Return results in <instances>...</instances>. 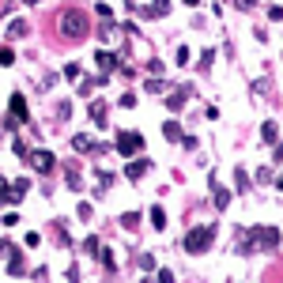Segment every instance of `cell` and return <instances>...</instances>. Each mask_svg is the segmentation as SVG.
I'll list each match as a JSON object with an SVG mask.
<instances>
[{
	"label": "cell",
	"instance_id": "1",
	"mask_svg": "<svg viewBox=\"0 0 283 283\" xmlns=\"http://www.w3.org/2000/svg\"><path fill=\"white\" fill-rule=\"evenodd\" d=\"M211 238H216V223H208V227H193L185 234V253H208L211 249Z\"/></svg>",
	"mask_w": 283,
	"mask_h": 283
},
{
	"label": "cell",
	"instance_id": "2",
	"mask_svg": "<svg viewBox=\"0 0 283 283\" xmlns=\"http://www.w3.org/2000/svg\"><path fill=\"white\" fill-rule=\"evenodd\" d=\"M61 31H64V38H72V42L87 38V15L80 12V8H68V12H61Z\"/></svg>",
	"mask_w": 283,
	"mask_h": 283
},
{
	"label": "cell",
	"instance_id": "3",
	"mask_svg": "<svg viewBox=\"0 0 283 283\" xmlns=\"http://www.w3.org/2000/svg\"><path fill=\"white\" fill-rule=\"evenodd\" d=\"M31 121V113H27V99L23 95H12V99H8V121H4V129H19V125H27Z\"/></svg>",
	"mask_w": 283,
	"mask_h": 283
},
{
	"label": "cell",
	"instance_id": "4",
	"mask_svg": "<svg viewBox=\"0 0 283 283\" xmlns=\"http://www.w3.org/2000/svg\"><path fill=\"white\" fill-rule=\"evenodd\" d=\"M113 148L121 151V155H129V159H132V155H140V151H144V136H140V132L121 129V132H117V140H113Z\"/></svg>",
	"mask_w": 283,
	"mask_h": 283
},
{
	"label": "cell",
	"instance_id": "5",
	"mask_svg": "<svg viewBox=\"0 0 283 283\" xmlns=\"http://www.w3.org/2000/svg\"><path fill=\"white\" fill-rule=\"evenodd\" d=\"M246 238H249V242H257L261 249H276L279 242H283V234H279V227H253Z\"/></svg>",
	"mask_w": 283,
	"mask_h": 283
},
{
	"label": "cell",
	"instance_id": "6",
	"mask_svg": "<svg viewBox=\"0 0 283 283\" xmlns=\"http://www.w3.org/2000/svg\"><path fill=\"white\" fill-rule=\"evenodd\" d=\"M27 162H31V167L34 170H42V174H50L53 170V151H45V148H38V151H31V155H27Z\"/></svg>",
	"mask_w": 283,
	"mask_h": 283
},
{
	"label": "cell",
	"instance_id": "7",
	"mask_svg": "<svg viewBox=\"0 0 283 283\" xmlns=\"http://www.w3.org/2000/svg\"><path fill=\"white\" fill-rule=\"evenodd\" d=\"M95 64H99V72H102V76L121 72V61H117V53H110V50H99V53H95Z\"/></svg>",
	"mask_w": 283,
	"mask_h": 283
},
{
	"label": "cell",
	"instance_id": "8",
	"mask_svg": "<svg viewBox=\"0 0 283 283\" xmlns=\"http://www.w3.org/2000/svg\"><path fill=\"white\" fill-rule=\"evenodd\" d=\"M72 148L76 151H87V155H91V151H110L106 144H95V136H87V132H76L72 136Z\"/></svg>",
	"mask_w": 283,
	"mask_h": 283
},
{
	"label": "cell",
	"instance_id": "9",
	"mask_svg": "<svg viewBox=\"0 0 283 283\" xmlns=\"http://www.w3.org/2000/svg\"><path fill=\"white\" fill-rule=\"evenodd\" d=\"M148 170H151V162H148V159H136V162H129V167H125V178L136 181V178H144Z\"/></svg>",
	"mask_w": 283,
	"mask_h": 283
},
{
	"label": "cell",
	"instance_id": "10",
	"mask_svg": "<svg viewBox=\"0 0 283 283\" xmlns=\"http://www.w3.org/2000/svg\"><path fill=\"white\" fill-rule=\"evenodd\" d=\"M27 34H31L27 19H8V38H27Z\"/></svg>",
	"mask_w": 283,
	"mask_h": 283
},
{
	"label": "cell",
	"instance_id": "11",
	"mask_svg": "<svg viewBox=\"0 0 283 283\" xmlns=\"http://www.w3.org/2000/svg\"><path fill=\"white\" fill-rule=\"evenodd\" d=\"M211 197H216V208H219V211H227V204H230V193L223 189V185H216V181H211Z\"/></svg>",
	"mask_w": 283,
	"mask_h": 283
},
{
	"label": "cell",
	"instance_id": "12",
	"mask_svg": "<svg viewBox=\"0 0 283 283\" xmlns=\"http://www.w3.org/2000/svg\"><path fill=\"white\" fill-rule=\"evenodd\" d=\"M261 140H265V144H276V140H279V125H276V121H265V125H261Z\"/></svg>",
	"mask_w": 283,
	"mask_h": 283
},
{
	"label": "cell",
	"instance_id": "13",
	"mask_svg": "<svg viewBox=\"0 0 283 283\" xmlns=\"http://www.w3.org/2000/svg\"><path fill=\"white\" fill-rule=\"evenodd\" d=\"M106 113H110V106L95 99V102H91V121H95V125H106Z\"/></svg>",
	"mask_w": 283,
	"mask_h": 283
},
{
	"label": "cell",
	"instance_id": "14",
	"mask_svg": "<svg viewBox=\"0 0 283 283\" xmlns=\"http://www.w3.org/2000/svg\"><path fill=\"white\" fill-rule=\"evenodd\" d=\"M8 272H12V276H23V257H19V249H8Z\"/></svg>",
	"mask_w": 283,
	"mask_h": 283
},
{
	"label": "cell",
	"instance_id": "15",
	"mask_svg": "<svg viewBox=\"0 0 283 283\" xmlns=\"http://www.w3.org/2000/svg\"><path fill=\"white\" fill-rule=\"evenodd\" d=\"M185 102H189V91H174V95H167V110H181Z\"/></svg>",
	"mask_w": 283,
	"mask_h": 283
},
{
	"label": "cell",
	"instance_id": "16",
	"mask_svg": "<svg viewBox=\"0 0 283 283\" xmlns=\"http://www.w3.org/2000/svg\"><path fill=\"white\" fill-rule=\"evenodd\" d=\"M162 136H167V140H185V136H181V125H178V121H167V125H162Z\"/></svg>",
	"mask_w": 283,
	"mask_h": 283
},
{
	"label": "cell",
	"instance_id": "17",
	"mask_svg": "<svg viewBox=\"0 0 283 283\" xmlns=\"http://www.w3.org/2000/svg\"><path fill=\"white\" fill-rule=\"evenodd\" d=\"M234 185H238L242 193L249 189V174H246V167H238V170H234Z\"/></svg>",
	"mask_w": 283,
	"mask_h": 283
},
{
	"label": "cell",
	"instance_id": "18",
	"mask_svg": "<svg viewBox=\"0 0 283 283\" xmlns=\"http://www.w3.org/2000/svg\"><path fill=\"white\" fill-rule=\"evenodd\" d=\"M12 64H15V53L8 45H0V68H12Z\"/></svg>",
	"mask_w": 283,
	"mask_h": 283
},
{
	"label": "cell",
	"instance_id": "19",
	"mask_svg": "<svg viewBox=\"0 0 283 283\" xmlns=\"http://www.w3.org/2000/svg\"><path fill=\"white\" fill-rule=\"evenodd\" d=\"M151 223H155V227H167V211H162V208H151Z\"/></svg>",
	"mask_w": 283,
	"mask_h": 283
},
{
	"label": "cell",
	"instance_id": "20",
	"mask_svg": "<svg viewBox=\"0 0 283 283\" xmlns=\"http://www.w3.org/2000/svg\"><path fill=\"white\" fill-rule=\"evenodd\" d=\"M211 61H216V50H204V53H200V68H204V72L211 68Z\"/></svg>",
	"mask_w": 283,
	"mask_h": 283
},
{
	"label": "cell",
	"instance_id": "21",
	"mask_svg": "<svg viewBox=\"0 0 283 283\" xmlns=\"http://www.w3.org/2000/svg\"><path fill=\"white\" fill-rule=\"evenodd\" d=\"M76 216H80V219L87 223V219H91V216H95V208H91V204H87V200H83V204H80V208H76Z\"/></svg>",
	"mask_w": 283,
	"mask_h": 283
},
{
	"label": "cell",
	"instance_id": "22",
	"mask_svg": "<svg viewBox=\"0 0 283 283\" xmlns=\"http://www.w3.org/2000/svg\"><path fill=\"white\" fill-rule=\"evenodd\" d=\"M12 151L19 155V159H27V155H31V151H27V144H23V140H12Z\"/></svg>",
	"mask_w": 283,
	"mask_h": 283
},
{
	"label": "cell",
	"instance_id": "23",
	"mask_svg": "<svg viewBox=\"0 0 283 283\" xmlns=\"http://www.w3.org/2000/svg\"><path fill=\"white\" fill-rule=\"evenodd\" d=\"M0 223H4V227H15L19 216H15V211H4V216H0Z\"/></svg>",
	"mask_w": 283,
	"mask_h": 283
},
{
	"label": "cell",
	"instance_id": "24",
	"mask_svg": "<svg viewBox=\"0 0 283 283\" xmlns=\"http://www.w3.org/2000/svg\"><path fill=\"white\" fill-rule=\"evenodd\" d=\"M148 91H151V95H162V91H167V83H159V80H148Z\"/></svg>",
	"mask_w": 283,
	"mask_h": 283
},
{
	"label": "cell",
	"instance_id": "25",
	"mask_svg": "<svg viewBox=\"0 0 283 283\" xmlns=\"http://www.w3.org/2000/svg\"><path fill=\"white\" fill-rule=\"evenodd\" d=\"M121 223H125V227H129V230H132V227H136V223H140V216H136V211H129V216H121Z\"/></svg>",
	"mask_w": 283,
	"mask_h": 283
},
{
	"label": "cell",
	"instance_id": "26",
	"mask_svg": "<svg viewBox=\"0 0 283 283\" xmlns=\"http://www.w3.org/2000/svg\"><path fill=\"white\" fill-rule=\"evenodd\" d=\"M178 64H189V45H178Z\"/></svg>",
	"mask_w": 283,
	"mask_h": 283
},
{
	"label": "cell",
	"instance_id": "27",
	"mask_svg": "<svg viewBox=\"0 0 283 283\" xmlns=\"http://www.w3.org/2000/svg\"><path fill=\"white\" fill-rule=\"evenodd\" d=\"M268 19H276V23H279V19H283V8H279V4H272V8H268Z\"/></svg>",
	"mask_w": 283,
	"mask_h": 283
},
{
	"label": "cell",
	"instance_id": "28",
	"mask_svg": "<svg viewBox=\"0 0 283 283\" xmlns=\"http://www.w3.org/2000/svg\"><path fill=\"white\" fill-rule=\"evenodd\" d=\"M155 279H159V283H174V276H170L167 268H162V272H159V276H155Z\"/></svg>",
	"mask_w": 283,
	"mask_h": 283
},
{
	"label": "cell",
	"instance_id": "29",
	"mask_svg": "<svg viewBox=\"0 0 283 283\" xmlns=\"http://www.w3.org/2000/svg\"><path fill=\"white\" fill-rule=\"evenodd\" d=\"M234 4H238L242 12H249V8H253V0H234Z\"/></svg>",
	"mask_w": 283,
	"mask_h": 283
},
{
	"label": "cell",
	"instance_id": "30",
	"mask_svg": "<svg viewBox=\"0 0 283 283\" xmlns=\"http://www.w3.org/2000/svg\"><path fill=\"white\" fill-rule=\"evenodd\" d=\"M272 159H276V162H283V144H279L276 151H272Z\"/></svg>",
	"mask_w": 283,
	"mask_h": 283
},
{
	"label": "cell",
	"instance_id": "31",
	"mask_svg": "<svg viewBox=\"0 0 283 283\" xmlns=\"http://www.w3.org/2000/svg\"><path fill=\"white\" fill-rule=\"evenodd\" d=\"M185 4H189V8H197V4H200V0H185Z\"/></svg>",
	"mask_w": 283,
	"mask_h": 283
},
{
	"label": "cell",
	"instance_id": "32",
	"mask_svg": "<svg viewBox=\"0 0 283 283\" xmlns=\"http://www.w3.org/2000/svg\"><path fill=\"white\" fill-rule=\"evenodd\" d=\"M140 283H159V279H151V276H148V279H140Z\"/></svg>",
	"mask_w": 283,
	"mask_h": 283
},
{
	"label": "cell",
	"instance_id": "33",
	"mask_svg": "<svg viewBox=\"0 0 283 283\" xmlns=\"http://www.w3.org/2000/svg\"><path fill=\"white\" fill-rule=\"evenodd\" d=\"M23 4H42V0H23Z\"/></svg>",
	"mask_w": 283,
	"mask_h": 283
},
{
	"label": "cell",
	"instance_id": "34",
	"mask_svg": "<svg viewBox=\"0 0 283 283\" xmlns=\"http://www.w3.org/2000/svg\"><path fill=\"white\" fill-rule=\"evenodd\" d=\"M276 185H279V189H283V174H279V181H276Z\"/></svg>",
	"mask_w": 283,
	"mask_h": 283
},
{
	"label": "cell",
	"instance_id": "35",
	"mask_svg": "<svg viewBox=\"0 0 283 283\" xmlns=\"http://www.w3.org/2000/svg\"><path fill=\"white\" fill-rule=\"evenodd\" d=\"M0 132H4V125H0Z\"/></svg>",
	"mask_w": 283,
	"mask_h": 283
}]
</instances>
